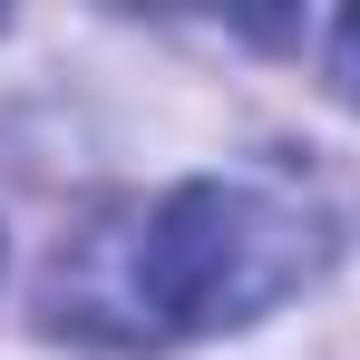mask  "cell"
Masks as SVG:
<instances>
[{
    "instance_id": "cell-1",
    "label": "cell",
    "mask_w": 360,
    "mask_h": 360,
    "mask_svg": "<svg viewBox=\"0 0 360 360\" xmlns=\"http://www.w3.org/2000/svg\"><path fill=\"white\" fill-rule=\"evenodd\" d=\"M302 263H311V214H292L263 185L205 176L176 185L136 234H98L78 273H59V302L117 341H195L283 302Z\"/></svg>"
},
{
    "instance_id": "cell-2",
    "label": "cell",
    "mask_w": 360,
    "mask_h": 360,
    "mask_svg": "<svg viewBox=\"0 0 360 360\" xmlns=\"http://www.w3.org/2000/svg\"><path fill=\"white\" fill-rule=\"evenodd\" d=\"M341 98H360V10L341 20Z\"/></svg>"
}]
</instances>
